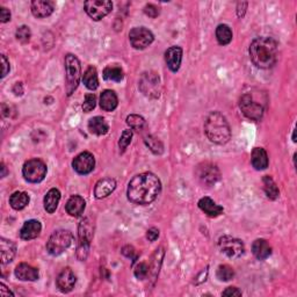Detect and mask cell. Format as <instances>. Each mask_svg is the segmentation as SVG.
<instances>
[{
  "instance_id": "cell-18",
  "label": "cell",
  "mask_w": 297,
  "mask_h": 297,
  "mask_svg": "<svg viewBox=\"0 0 297 297\" xmlns=\"http://www.w3.org/2000/svg\"><path fill=\"white\" fill-rule=\"evenodd\" d=\"M15 277L21 281H36L38 280V269L28 264H20L15 268Z\"/></svg>"
},
{
  "instance_id": "cell-20",
  "label": "cell",
  "mask_w": 297,
  "mask_h": 297,
  "mask_svg": "<svg viewBox=\"0 0 297 297\" xmlns=\"http://www.w3.org/2000/svg\"><path fill=\"white\" fill-rule=\"evenodd\" d=\"M54 12V3L44 2V0H35L32 2V13L36 18H47Z\"/></svg>"
},
{
  "instance_id": "cell-11",
  "label": "cell",
  "mask_w": 297,
  "mask_h": 297,
  "mask_svg": "<svg viewBox=\"0 0 297 297\" xmlns=\"http://www.w3.org/2000/svg\"><path fill=\"white\" fill-rule=\"evenodd\" d=\"M93 237V226L88 218H85L79 224V245H78V258L85 260L87 257L88 247Z\"/></svg>"
},
{
  "instance_id": "cell-43",
  "label": "cell",
  "mask_w": 297,
  "mask_h": 297,
  "mask_svg": "<svg viewBox=\"0 0 297 297\" xmlns=\"http://www.w3.org/2000/svg\"><path fill=\"white\" fill-rule=\"evenodd\" d=\"M159 237V230L157 227H151V229H149L148 232H146V238H148L150 242H154V240H157Z\"/></svg>"
},
{
  "instance_id": "cell-35",
  "label": "cell",
  "mask_w": 297,
  "mask_h": 297,
  "mask_svg": "<svg viewBox=\"0 0 297 297\" xmlns=\"http://www.w3.org/2000/svg\"><path fill=\"white\" fill-rule=\"evenodd\" d=\"M127 123L131 129H133V130H137V131H142L145 127V120L142 118V116L135 115V114L128 116Z\"/></svg>"
},
{
  "instance_id": "cell-44",
  "label": "cell",
  "mask_w": 297,
  "mask_h": 297,
  "mask_svg": "<svg viewBox=\"0 0 297 297\" xmlns=\"http://www.w3.org/2000/svg\"><path fill=\"white\" fill-rule=\"evenodd\" d=\"M223 296H242V291L238 290L236 287H229L222 292Z\"/></svg>"
},
{
  "instance_id": "cell-41",
  "label": "cell",
  "mask_w": 297,
  "mask_h": 297,
  "mask_svg": "<svg viewBox=\"0 0 297 297\" xmlns=\"http://www.w3.org/2000/svg\"><path fill=\"white\" fill-rule=\"evenodd\" d=\"M149 265L145 264V262H140L135 267V277L139 280H144L149 275Z\"/></svg>"
},
{
  "instance_id": "cell-33",
  "label": "cell",
  "mask_w": 297,
  "mask_h": 297,
  "mask_svg": "<svg viewBox=\"0 0 297 297\" xmlns=\"http://www.w3.org/2000/svg\"><path fill=\"white\" fill-rule=\"evenodd\" d=\"M264 189L267 197L270 200H277L280 196V192L277 184L274 182V180L270 178L269 175L264 176Z\"/></svg>"
},
{
  "instance_id": "cell-17",
  "label": "cell",
  "mask_w": 297,
  "mask_h": 297,
  "mask_svg": "<svg viewBox=\"0 0 297 297\" xmlns=\"http://www.w3.org/2000/svg\"><path fill=\"white\" fill-rule=\"evenodd\" d=\"M116 181L113 178H103L99 180L94 188V195L97 199H103L110 195L115 191Z\"/></svg>"
},
{
  "instance_id": "cell-48",
  "label": "cell",
  "mask_w": 297,
  "mask_h": 297,
  "mask_svg": "<svg viewBox=\"0 0 297 297\" xmlns=\"http://www.w3.org/2000/svg\"><path fill=\"white\" fill-rule=\"evenodd\" d=\"M0 295L2 296H14V294L11 290L7 289V287L4 283H0Z\"/></svg>"
},
{
  "instance_id": "cell-7",
  "label": "cell",
  "mask_w": 297,
  "mask_h": 297,
  "mask_svg": "<svg viewBox=\"0 0 297 297\" xmlns=\"http://www.w3.org/2000/svg\"><path fill=\"white\" fill-rule=\"evenodd\" d=\"M139 88L145 97L157 99L161 96V79L156 72H144L139 81Z\"/></svg>"
},
{
  "instance_id": "cell-37",
  "label": "cell",
  "mask_w": 297,
  "mask_h": 297,
  "mask_svg": "<svg viewBox=\"0 0 297 297\" xmlns=\"http://www.w3.org/2000/svg\"><path fill=\"white\" fill-rule=\"evenodd\" d=\"M145 143H146V145L149 146V149L151 150L153 153L161 154V153H163V151H164V146H163L162 142L157 139H154L153 136L145 137Z\"/></svg>"
},
{
  "instance_id": "cell-49",
  "label": "cell",
  "mask_w": 297,
  "mask_h": 297,
  "mask_svg": "<svg viewBox=\"0 0 297 297\" xmlns=\"http://www.w3.org/2000/svg\"><path fill=\"white\" fill-rule=\"evenodd\" d=\"M2 178H5L6 174H7V171H6V166L4 165V163H2Z\"/></svg>"
},
{
  "instance_id": "cell-36",
  "label": "cell",
  "mask_w": 297,
  "mask_h": 297,
  "mask_svg": "<svg viewBox=\"0 0 297 297\" xmlns=\"http://www.w3.org/2000/svg\"><path fill=\"white\" fill-rule=\"evenodd\" d=\"M216 275L221 281H230L235 277V270L229 265H221L217 268Z\"/></svg>"
},
{
  "instance_id": "cell-42",
  "label": "cell",
  "mask_w": 297,
  "mask_h": 297,
  "mask_svg": "<svg viewBox=\"0 0 297 297\" xmlns=\"http://www.w3.org/2000/svg\"><path fill=\"white\" fill-rule=\"evenodd\" d=\"M144 13L146 15H149L150 18H157L161 11H159V8L156 5H153V4H148V5L144 7Z\"/></svg>"
},
{
  "instance_id": "cell-40",
  "label": "cell",
  "mask_w": 297,
  "mask_h": 297,
  "mask_svg": "<svg viewBox=\"0 0 297 297\" xmlns=\"http://www.w3.org/2000/svg\"><path fill=\"white\" fill-rule=\"evenodd\" d=\"M132 140V131L131 130H124L121 135V139H120L119 142V146H120V151L124 152L126 149L128 148V145L131 143Z\"/></svg>"
},
{
  "instance_id": "cell-3",
  "label": "cell",
  "mask_w": 297,
  "mask_h": 297,
  "mask_svg": "<svg viewBox=\"0 0 297 297\" xmlns=\"http://www.w3.org/2000/svg\"><path fill=\"white\" fill-rule=\"evenodd\" d=\"M204 131L208 139L215 144L223 145L231 139V129L224 115L219 111H213L207 116Z\"/></svg>"
},
{
  "instance_id": "cell-13",
  "label": "cell",
  "mask_w": 297,
  "mask_h": 297,
  "mask_svg": "<svg viewBox=\"0 0 297 297\" xmlns=\"http://www.w3.org/2000/svg\"><path fill=\"white\" fill-rule=\"evenodd\" d=\"M129 40L135 49H145L154 40L153 34L145 27H135L129 33Z\"/></svg>"
},
{
  "instance_id": "cell-14",
  "label": "cell",
  "mask_w": 297,
  "mask_h": 297,
  "mask_svg": "<svg viewBox=\"0 0 297 297\" xmlns=\"http://www.w3.org/2000/svg\"><path fill=\"white\" fill-rule=\"evenodd\" d=\"M72 166L78 174L85 175L91 173L96 166V159L89 152H81L72 162Z\"/></svg>"
},
{
  "instance_id": "cell-24",
  "label": "cell",
  "mask_w": 297,
  "mask_h": 297,
  "mask_svg": "<svg viewBox=\"0 0 297 297\" xmlns=\"http://www.w3.org/2000/svg\"><path fill=\"white\" fill-rule=\"evenodd\" d=\"M252 252L258 260H265L272 255V247L265 239H257L252 244Z\"/></svg>"
},
{
  "instance_id": "cell-22",
  "label": "cell",
  "mask_w": 297,
  "mask_h": 297,
  "mask_svg": "<svg viewBox=\"0 0 297 297\" xmlns=\"http://www.w3.org/2000/svg\"><path fill=\"white\" fill-rule=\"evenodd\" d=\"M199 208L209 217H217L224 212L223 207L215 203L210 197H202L199 201Z\"/></svg>"
},
{
  "instance_id": "cell-46",
  "label": "cell",
  "mask_w": 297,
  "mask_h": 297,
  "mask_svg": "<svg viewBox=\"0 0 297 297\" xmlns=\"http://www.w3.org/2000/svg\"><path fill=\"white\" fill-rule=\"evenodd\" d=\"M2 65H3V72H2V77L7 76V73L10 72V62L7 61L6 56L5 55H2Z\"/></svg>"
},
{
  "instance_id": "cell-8",
  "label": "cell",
  "mask_w": 297,
  "mask_h": 297,
  "mask_svg": "<svg viewBox=\"0 0 297 297\" xmlns=\"http://www.w3.org/2000/svg\"><path fill=\"white\" fill-rule=\"evenodd\" d=\"M22 175L26 181L28 182H41L47 175V165L41 159H31V161L25 163Z\"/></svg>"
},
{
  "instance_id": "cell-27",
  "label": "cell",
  "mask_w": 297,
  "mask_h": 297,
  "mask_svg": "<svg viewBox=\"0 0 297 297\" xmlns=\"http://www.w3.org/2000/svg\"><path fill=\"white\" fill-rule=\"evenodd\" d=\"M88 130L92 133H94V135L102 136L108 132L109 127L105 119L101 118V116H96V118H92L91 120H89Z\"/></svg>"
},
{
  "instance_id": "cell-32",
  "label": "cell",
  "mask_w": 297,
  "mask_h": 297,
  "mask_svg": "<svg viewBox=\"0 0 297 297\" xmlns=\"http://www.w3.org/2000/svg\"><path fill=\"white\" fill-rule=\"evenodd\" d=\"M216 38L221 45H226L232 41V32L229 26L219 25L216 28Z\"/></svg>"
},
{
  "instance_id": "cell-25",
  "label": "cell",
  "mask_w": 297,
  "mask_h": 297,
  "mask_svg": "<svg viewBox=\"0 0 297 297\" xmlns=\"http://www.w3.org/2000/svg\"><path fill=\"white\" fill-rule=\"evenodd\" d=\"M119 99L116 93L111 89H106L100 96V107L105 111H113L118 107Z\"/></svg>"
},
{
  "instance_id": "cell-16",
  "label": "cell",
  "mask_w": 297,
  "mask_h": 297,
  "mask_svg": "<svg viewBox=\"0 0 297 297\" xmlns=\"http://www.w3.org/2000/svg\"><path fill=\"white\" fill-rule=\"evenodd\" d=\"M182 61V49L180 47H171L165 53V62L172 72H176L180 68Z\"/></svg>"
},
{
  "instance_id": "cell-10",
  "label": "cell",
  "mask_w": 297,
  "mask_h": 297,
  "mask_svg": "<svg viewBox=\"0 0 297 297\" xmlns=\"http://www.w3.org/2000/svg\"><path fill=\"white\" fill-rule=\"evenodd\" d=\"M84 7L89 18L99 21L109 14L113 10V4L108 0H88L84 4Z\"/></svg>"
},
{
  "instance_id": "cell-38",
  "label": "cell",
  "mask_w": 297,
  "mask_h": 297,
  "mask_svg": "<svg viewBox=\"0 0 297 297\" xmlns=\"http://www.w3.org/2000/svg\"><path fill=\"white\" fill-rule=\"evenodd\" d=\"M15 36H16V40L21 43H28L31 41V37H32V32L29 27L27 26H21L18 29H16V33H15Z\"/></svg>"
},
{
  "instance_id": "cell-1",
  "label": "cell",
  "mask_w": 297,
  "mask_h": 297,
  "mask_svg": "<svg viewBox=\"0 0 297 297\" xmlns=\"http://www.w3.org/2000/svg\"><path fill=\"white\" fill-rule=\"evenodd\" d=\"M162 184L158 176L150 172L136 175L128 186V199L135 204L146 205L152 203L161 194Z\"/></svg>"
},
{
  "instance_id": "cell-26",
  "label": "cell",
  "mask_w": 297,
  "mask_h": 297,
  "mask_svg": "<svg viewBox=\"0 0 297 297\" xmlns=\"http://www.w3.org/2000/svg\"><path fill=\"white\" fill-rule=\"evenodd\" d=\"M251 162H252L253 167L258 171L267 169V166H268V156H267V152L265 151V149H262V148L253 149Z\"/></svg>"
},
{
  "instance_id": "cell-29",
  "label": "cell",
  "mask_w": 297,
  "mask_h": 297,
  "mask_svg": "<svg viewBox=\"0 0 297 297\" xmlns=\"http://www.w3.org/2000/svg\"><path fill=\"white\" fill-rule=\"evenodd\" d=\"M29 203V196L25 192H15L10 197V204L13 209L22 210Z\"/></svg>"
},
{
  "instance_id": "cell-39",
  "label": "cell",
  "mask_w": 297,
  "mask_h": 297,
  "mask_svg": "<svg viewBox=\"0 0 297 297\" xmlns=\"http://www.w3.org/2000/svg\"><path fill=\"white\" fill-rule=\"evenodd\" d=\"M96 106H97L96 96L92 93L86 94L85 100L83 102V110L85 111V113H89V111H92L94 108H96Z\"/></svg>"
},
{
  "instance_id": "cell-4",
  "label": "cell",
  "mask_w": 297,
  "mask_h": 297,
  "mask_svg": "<svg viewBox=\"0 0 297 297\" xmlns=\"http://www.w3.org/2000/svg\"><path fill=\"white\" fill-rule=\"evenodd\" d=\"M239 107L243 114L252 121H259L265 113L266 99L262 100L256 93H245L240 98Z\"/></svg>"
},
{
  "instance_id": "cell-31",
  "label": "cell",
  "mask_w": 297,
  "mask_h": 297,
  "mask_svg": "<svg viewBox=\"0 0 297 297\" xmlns=\"http://www.w3.org/2000/svg\"><path fill=\"white\" fill-rule=\"evenodd\" d=\"M123 77L124 75H123L122 67L119 65H109L103 70V78H105L106 80L120 83V81L123 79Z\"/></svg>"
},
{
  "instance_id": "cell-15",
  "label": "cell",
  "mask_w": 297,
  "mask_h": 297,
  "mask_svg": "<svg viewBox=\"0 0 297 297\" xmlns=\"http://www.w3.org/2000/svg\"><path fill=\"white\" fill-rule=\"evenodd\" d=\"M77 279L75 273L72 272L71 268H64L61 273L58 274L57 279H56V285H57V288L62 292H70L73 288L76 286Z\"/></svg>"
},
{
  "instance_id": "cell-28",
  "label": "cell",
  "mask_w": 297,
  "mask_h": 297,
  "mask_svg": "<svg viewBox=\"0 0 297 297\" xmlns=\"http://www.w3.org/2000/svg\"><path fill=\"white\" fill-rule=\"evenodd\" d=\"M59 200H61V192L56 188L50 189L44 196V209L49 214L55 213L58 207Z\"/></svg>"
},
{
  "instance_id": "cell-21",
  "label": "cell",
  "mask_w": 297,
  "mask_h": 297,
  "mask_svg": "<svg viewBox=\"0 0 297 297\" xmlns=\"http://www.w3.org/2000/svg\"><path fill=\"white\" fill-rule=\"evenodd\" d=\"M85 207H86V203L83 197L79 195H73L66 202L65 209H66V213L70 215V216L78 217L84 213Z\"/></svg>"
},
{
  "instance_id": "cell-2",
  "label": "cell",
  "mask_w": 297,
  "mask_h": 297,
  "mask_svg": "<svg viewBox=\"0 0 297 297\" xmlns=\"http://www.w3.org/2000/svg\"><path fill=\"white\" fill-rule=\"evenodd\" d=\"M278 56L279 45L273 37H258L249 45V57L257 67L269 68L274 66Z\"/></svg>"
},
{
  "instance_id": "cell-19",
  "label": "cell",
  "mask_w": 297,
  "mask_h": 297,
  "mask_svg": "<svg viewBox=\"0 0 297 297\" xmlns=\"http://www.w3.org/2000/svg\"><path fill=\"white\" fill-rule=\"evenodd\" d=\"M41 230H42L41 223L36 221V219H31V221L26 222L24 226L21 227L20 237L25 240L35 239L36 237L40 236Z\"/></svg>"
},
{
  "instance_id": "cell-23",
  "label": "cell",
  "mask_w": 297,
  "mask_h": 297,
  "mask_svg": "<svg viewBox=\"0 0 297 297\" xmlns=\"http://www.w3.org/2000/svg\"><path fill=\"white\" fill-rule=\"evenodd\" d=\"M0 252H2V264L6 265L14 259L16 253L15 244L10 239H0Z\"/></svg>"
},
{
  "instance_id": "cell-45",
  "label": "cell",
  "mask_w": 297,
  "mask_h": 297,
  "mask_svg": "<svg viewBox=\"0 0 297 297\" xmlns=\"http://www.w3.org/2000/svg\"><path fill=\"white\" fill-rule=\"evenodd\" d=\"M122 253L126 257L131 258L132 261H135L137 259V257L135 256V249H133V247L130 246V245H128V246H124L123 249H122Z\"/></svg>"
},
{
  "instance_id": "cell-6",
  "label": "cell",
  "mask_w": 297,
  "mask_h": 297,
  "mask_svg": "<svg viewBox=\"0 0 297 297\" xmlns=\"http://www.w3.org/2000/svg\"><path fill=\"white\" fill-rule=\"evenodd\" d=\"M73 236L68 230L55 231L47 243V251L51 256H59L71 246Z\"/></svg>"
},
{
  "instance_id": "cell-12",
  "label": "cell",
  "mask_w": 297,
  "mask_h": 297,
  "mask_svg": "<svg viewBox=\"0 0 297 297\" xmlns=\"http://www.w3.org/2000/svg\"><path fill=\"white\" fill-rule=\"evenodd\" d=\"M218 246L221 248V251L232 259L239 258L244 255V244L242 240L232 238L229 236H223L218 240Z\"/></svg>"
},
{
  "instance_id": "cell-9",
  "label": "cell",
  "mask_w": 297,
  "mask_h": 297,
  "mask_svg": "<svg viewBox=\"0 0 297 297\" xmlns=\"http://www.w3.org/2000/svg\"><path fill=\"white\" fill-rule=\"evenodd\" d=\"M196 178L205 186H214L221 179V172L213 163L204 162L196 167Z\"/></svg>"
},
{
  "instance_id": "cell-34",
  "label": "cell",
  "mask_w": 297,
  "mask_h": 297,
  "mask_svg": "<svg viewBox=\"0 0 297 297\" xmlns=\"http://www.w3.org/2000/svg\"><path fill=\"white\" fill-rule=\"evenodd\" d=\"M164 257V251H163V247H159L156 252H154L153 256V260L151 262V267L149 266V274H152L153 280H156L157 275L159 273V268H161V264H162V259Z\"/></svg>"
},
{
  "instance_id": "cell-5",
  "label": "cell",
  "mask_w": 297,
  "mask_h": 297,
  "mask_svg": "<svg viewBox=\"0 0 297 297\" xmlns=\"http://www.w3.org/2000/svg\"><path fill=\"white\" fill-rule=\"evenodd\" d=\"M65 70H66V83L65 89L68 97L78 87L80 77H81V66L79 59L75 55L68 54L65 56Z\"/></svg>"
},
{
  "instance_id": "cell-30",
  "label": "cell",
  "mask_w": 297,
  "mask_h": 297,
  "mask_svg": "<svg viewBox=\"0 0 297 297\" xmlns=\"http://www.w3.org/2000/svg\"><path fill=\"white\" fill-rule=\"evenodd\" d=\"M83 81H84V84H85L86 87H87L88 89H91V91H94V89H97L98 86H99L97 68L94 67V66H89L84 73Z\"/></svg>"
},
{
  "instance_id": "cell-47",
  "label": "cell",
  "mask_w": 297,
  "mask_h": 297,
  "mask_svg": "<svg viewBox=\"0 0 297 297\" xmlns=\"http://www.w3.org/2000/svg\"><path fill=\"white\" fill-rule=\"evenodd\" d=\"M11 20V12L7 10L6 7H2V12H0V21L3 24L8 22Z\"/></svg>"
}]
</instances>
